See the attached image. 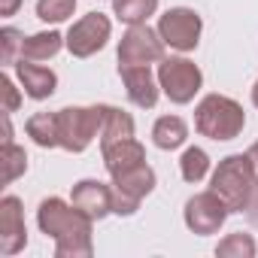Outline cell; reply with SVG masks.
Wrapping results in <instances>:
<instances>
[{
    "instance_id": "31",
    "label": "cell",
    "mask_w": 258,
    "mask_h": 258,
    "mask_svg": "<svg viewBox=\"0 0 258 258\" xmlns=\"http://www.w3.org/2000/svg\"><path fill=\"white\" fill-rule=\"evenodd\" d=\"M249 155H252V161H255V167H258V140L252 143V149H249Z\"/></svg>"
},
{
    "instance_id": "2",
    "label": "cell",
    "mask_w": 258,
    "mask_h": 258,
    "mask_svg": "<svg viewBox=\"0 0 258 258\" xmlns=\"http://www.w3.org/2000/svg\"><path fill=\"white\" fill-rule=\"evenodd\" d=\"M210 188L228 204L231 213H246L255 188H258V167L252 161L249 152H237L228 155L216 164V170L210 173Z\"/></svg>"
},
{
    "instance_id": "20",
    "label": "cell",
    "mask_w": 258,
    "mask_h": 258,
    "mask_svg": "<svg viewBox=\"0 0 258 258\" xmlns=\"http://www.w3.org/2000/svg\"><path fill=\"white\" fill-rule=\"evenodd\" d=\"M158 13V0H112V16L121 25H149V19Z\"/></svg>"
},
{
    "instance_id": "19",
    "label": "cell",
    "mask_w": 258,
    "mask_h": 258,
    "mask_svg": "<svg viewBox=\"0 0 258 258\" xmlns=\"http://www.w3.org/2000/svg\"><path fill=\"white\" fill-rule=\"evenodd\" d=\"M137 134V121L131 112H124L118 106H109L106 103V112H103V127H100V146L106 143H115V140H127Z\"/></svg>"
},
{
    "instance_id": "9",
    "label": "cell",
    "mask_w": 258,
    "mask_h": 258,
    "mask_svg": "<svg viewBox=\"0 0 258 258\" xmlns=\"http://www.w3.org/2000/svg\"><path fill=\"white\" fill-rule=\"evenodd\" d=\"M109 37H112V22H109V16H103V13H85V16L76 19V22L70 25V31H67V52H70L73 58L85 61V58L97 55L100 49H106Z\"/></svg>"
},
{
    "instance_id": "17",
    "label": "cell",
    "mask_w": 258,
    "mask_h": 258,
    "mask_svg": "<svg viewBox=\"0 0 258 258\" xmlns=\"http://www.w3.org/2000/svg\"><path fill=\"white\" fill-rule=\"evenodd\" d=\"M188 140V124L182 115H161L155 124H152V143L161 149V152H173V149H182Z\"/></svg>"
},
{
    "instance_id": "7",
    "label": "cell",
    "mask_w": 258,
    "mask_h": 258,
    "mask_svg": "<svg viewBox=\"0 0 258 258\" xmlns=\"http://www.w3.org/2000/svg\"><path fill=\"white\" fill-rule=\"evenodd\" d=\"M228 216H231L228 204H225L213 188L191 195V198L185 201V210H182V222H185V228H188L191 234H198V237L219 234V231L225 228Z\"/></svg>"
},
{
    "instance_id": "11",
    "label": "cell",
    "mask_w": 258,
    "mask_h": 258,
    "mask_svg": "<svg viewBox=\"0 0 258 258\" xmlns=\"http://www.w3.org/2000/svg\"><path fill=\"white\" fill-rule=\"evenodd\" d=\"M28 246V225H25V207L22 198L7 195L0 201V255H19Z\"/></svg>"
},
{
    "instance_id": "28",
    "label": "cell",
    "mask_w": 258,
    "mask_h": 258,
    "mask_svg": "<svg viewBox=\"0 0 258 258\" xmlns=\"http://www.w3.org/2000/svg\"><path fill=\"white\" fill-rule=\"evenodd\" d=\"M19 7H22V0H0V16H4V19H13V16L19 13Z\"/></svg>"
},
{
    "instance_id": "14",
    "label": "cell",
    "mask_w": 258,
    "mask_h": 258,
    "mask_svg": "<svg viewBox=\"0 0 258 258\" xmlns=\"http://www.w3.org/2000/svg\"><path fill=\"white\" fill-rule=\"evenodd\" d=\"M100 155H103L106 173L115 176V173H124V170L143 164L146 161V146L137 137H127V140H115V143L100 146Z\"/></svg>"
},
{
    "instance_id": "3",
    "label": "cell",
    "mask_w": 258,
    "mask_h": 258,
    "mask_svg": "<svg viewBox=\"0 0 258 258\" xmlns=\"http://www.w3.org/2000/svg\"><path fill=\"white\" fill-rule=\"evenodd\" d=\"M246 127V112L243 106L228 97V94H204L195 106V131L213 143H228L243 134Z\"/></svg>"
},
{
    "instance_id": "24",
    "label": "cell",
    "mask_w": 258,
    "mask_h": 258,
    "mask_svg": "<svg viewBox=\"0 0 258 258\" xmlns=\"http://www.w3.org/2000/svg\"><path fill=\"white\" fill-rule=\"evenodd\" d=\"M22 46H25V34L13 25L0 28V64L4 67H13L19 58H22Z\"/></svg>"
},
{
    "instance_id": "21",
    "label": "cell",
    "mask_w": 258,
    "mask_h": 258,
    "mask_svg": "<svg viewBox=\"0 0 258 258\" xmlns=\"http://www.w3.org/2000/svg\"><path fill=\"white\" fill-rule=\"evenodd\" d=\"M210 170H213V161H210L207 149H201V146L182 149V155H179V176H182L185 182L198 185V182H204V179L210 176Z\"/></svg>"
},
{
    "instance_id": "25",
    "label": "cell",
    "mask_w": 258,
    "mask_h": 258,
    "mask_svg": "<svg viewBox=\"0 0 258 258\" xmlns=\"http://www.w3.org/2000/svg\"><path fill=\"white\" fill-rule=\"evenodd\" d=\"M25 170H28V152H25V146L4 143V182L13 185L19 176H25Z\"/></svg>"
},
{
    "instance_id": "15",
    "label": "cell",
    "mask_w": 258,
    "mask_h": 258,
    "mask_svg": "<svg viewBox=\"0 0 258 258\" xmlns=\"http://www.w3.org/2000/svg\"><path fill=\"white\" fill-rule=\"evenodd\" d=\"M112 185L121 188L124 195H131V198L143 201V198H149V195L155 191L158 176H155V170L143 161V164H137V167H131V170H124V173H115V176H112Z\"/></svg>"
},
{
    "instance_id": "8",
    "label": "cell",
    "mask_w": 258,
    "mask_h": 258,
    "mask_svg": "<svg viewBox=\"0 0 258 258\" xmlns=\"http://www.w3.org/2000/svg\"><path fill=\"white\" fill-rule=\"evenodd\" d=\"M118 67H131V64H158L167 55V46L158 34V28L149 25H131L121 40H118Z\"/></svg>"
},
{
    "instance_id": "12",
    "label": "cell",
    "mask_w": 258,
    "mask_h": 258,
    "mask_svg": "<svg viewBox=\"0 0 258 258\" xmlns=\"http://www.w3.org/2000/svg\"><path fill=\"white\" fill-rule=\"evenodd\" d=\"M70 201L73 207H79L88 219L100 222L106 216H112V185L100 182V179H79L70 188Z\"/></svg>"
},
{
    "instance_id": "29",
    "label": "cell",
    "mask_w": 258,
    "mask_h": 258,
    "mask_svg": "<svg viewBox=\"0 0 258 258\" xmlns=\"http://www.w3.org/2000/svg\"><path fill=\"white\" fill-rule=\"evenodd\" d=\"M246 219H249L252 225H258V188H255V195H252V201H249V207H246Z\"/></svg>"
},
{
    "instance_id": "6",
    "label": "cell",
    "mask_w": 258,
    "mask_h": 258,
    "mask_svg": "<svg viewBox=\"0 0 258 258\" xmlns=\"http://www.w3.org/2000/svg\"><path fill=\"white\" fill-rule=\"evenodd\" d=\"M158 34L164 40L167 49L188 55L201 46V34H204V19L201 13H195L191 7H170L167 13L158 16Z\"/></svg>"
},
{
    "instance_id": "30",
    "label": "cell",
    "mask_w": 258,
    "mask_h": 258,
    "mask_svg": "<svg viewBox=\"0 0 258 258\" xmlns=\"http://www.w3.org/2000/svg\"><path fill=\"white\" fill-rule=\"evenodd\" d=\"M252 103H255V109H258V79L252 82Z\"/></svg>"
},
{
    "instance_id": "26",
    "label": "cell",
    "mask_w": 258,
    "mask_h": 258,
    "mask_svg": "<svg viewBox=\"0 0 258 258\" xmlns=\"http://www.w3.org/2000/svg\"><path fill=\"white\" fill-rule=\"evenodd\" d=\"M0 88H4V112H7V115L19 112V106H22V88L13 82L10 73L0 76Z\"/></svg>"
},
{
    "instance_id": "13",
    "label": "cell",
    "mask_w": 258,
    "mask_h": 258,
    "mask_svg": "<svg viewBox=\"0 0 258 258\" xmlns=\"http://www.w3.org/2000/svg\"><path fill=\"white\" fill-rule=\"evenodd\" d=\"M13 67H16V79H19L22 91L31 100H49L58 91V73L52 67L37 64V61H28V58H19Z\"/></svg>"
},
{
    "instance_id": "27",
    "label": "cell",
    "mask_w": 258,
    "mask_h": 258,
    "mask_svg": "<svg viewBox=\"0 0 258 258\" xmlns=\"http://www.w3.org/2000/svg\"><path fill=\"white\" fill-rule=\"evenodd\" d=\"M109 185H112V182H109ZM140 204H143V201H137V198H131V195H124L121 188L112 185V216H134V213L140 210Z\"/></svg>"
},
{
    "instance_id": "4",
    "label": "cell",
    "mask_w": 258,
    "mask_h": 258,
    "mask_svg": "<svg viewBox=\"0 0 258 258\" xmlns=\"http://www.w3.org/2000/svg\"><path fill=\"white\" fill-rule=\"evenodd\" d=\"M103 112H106V103H94V106H64V109H58L61 149L70 152V155H82L94 140H100Z\"/></svg>"
},
{
    "instance_id": "10",
    "label": "cell",
    "mask_w": 258,
    "mask_h": 258,
    "mask_svg": "<svg viewBox=\"0 0 258 258\" xmlns=\"http://www.w3.org/2000/svg\"><path fill=\"white\" fill-rule=\"evenodd\" d=\"M118 76H121V85H124L127 100H131L134 106H140V109H155L158 106V97L164 91L158 85V73L152 70V64L118 67Z\"/></svg>"
},
{
    "instance_id": "1",
    "label": "cell",
    "mask_w": 258,
    "mask_h": 258,
    "mask_svg": "<svg viewBox=\"0 0 258 258\" xmlns=\"http://www.w3.org/2000/svg\"><path fill=\"white\" fill-rule=\"evenodd\" d=\"M37 228L55 243V258H91L94 252V219L73 207V201L58 195L43 198L37 207Z\"/></svg>"
},
{
    "instance_id": "22",
    "label": "cell",
    "mask_w": 258,
    "mask_h": 258,
    "mask_svg": "<svg viewBox=\"0 0 258 258\" xmlns=\"http://www.w3.org/2000/svg\"><path fill=\"white\" fill-rule=\"evenodd\" d=\"M216 255L219 258H255L258 255V243H255L252 234L234 231V234H225L216 243Z\"/></svg>"
},
{
    "instance_id": "5",
    "label": "cell",
    "mask_w": 258,
    "mask_h": 258,
    "mask_svg": "<svg viewBox=\"0 0 258 258\" xmlns=\"http://www.w3.org/2000/svg\"><path fill=\"white\" fill-rule=\"evenodd\" d=\"M155 73H158V85H161L164 97L176 106L191 103L204 88V70L185 55H164L158 61Z\"/></svg>"
},
{
    "instance_id": "16",
    "label": "cell",
    "mask_w": 258,
    "mask_h": 258,
    "mask_svg": "<svg viewBox=\"0 0 258 258\" xmlns=\"http://www.w3.org/2000/svg\"><path fill=\"white\" fill-rule=\"evenodd\" d=\"M61 49H67V34H61V31H40V34L25 37L22 58L43 64V61H52Z\"/></svg>"
},
{
    "instance_id": "23",
    "label": "cell",
    "mask_w": 258,
    "mask_h": 258,
    "mask_svg": "<svg viewBox=\"0 0 258 258\" xmlns=\"http://www.w3.org/2000/svg\"><path fill=\"white\" fill-rule=\"evenodd\" d=\"M76 13V0H37V19L43 25H64Z\"/></svg>"
},
{
    "instance_id": "18",
    "label": "cell",
    "mask_w": 258,
    "mask_h": 258,
    "mask_svg": "<svg viewBox=\"0 0 258 258\" xmlns=\"http://www.w3.org/2000/svg\"><path fill=\"white\" fill-rule=\"evenodd\" d=\"M25 134H28L40 149H61L58 112H34V115L25 121Z\"/></svg>"
}]
</instances>
